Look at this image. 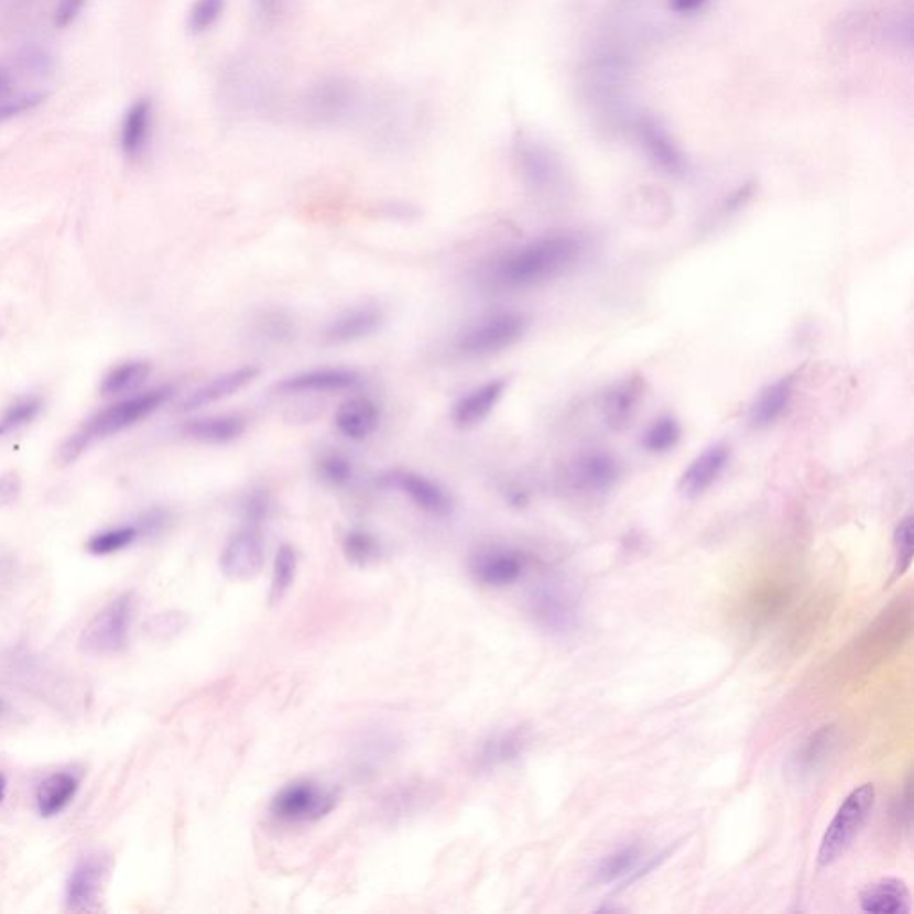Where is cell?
<instances>
[{
	"mask_svg": "<svg viewBox=\"0 0 914 914\" xmlns=\"http://www.w3.org/2000/svg\"><path fill=\"white\" fill-rule=\"evenodd\" d=\"M586 249L588 243L577 232L540 236L502 255L491 269L490 281L510 292L542 286L574 269Z\"/></svg>",
	"mask_w": 914,
	"mask_h": 914,
	"instance_id": "1",
	"label": "cell"
},
{
	"mask_svg": "<svg viewBox=\"0 0 914 914\" xmlns=\"http://www.w3.org/2000/svg\"><path fill=\"white\" fill-rule=\"evenodd\" d=\"M632 68L631 53L613 42V45H603L594 56H589L580 70L583 99L589 111L606 126L622 128L625 123L629 126L634 117L629 106Z\"/></svg>",
	"mask_w": 914,
	"mask_h": 914,
	"instance_id": "2",
	"label": "cell"
},
{
	"mask_svg": "<svg viewBox=\"0 0 914 914\" xmlns=\"http://www.w3.org/2000/svg\"><path fill=\"white\" fill-rule=\"evenodd\" d=\"M171 387H161L109 405L105 411L97 413L94 418L88 420L79 431L72 434L70 438L66 439L65 444L57 450V459L62 465H70V463L79 459L80 454L86 453L91 445L97 444L100 439L115 436L120 431L128 429L131 425L142 422L146 416H151L154 411L160 410L161 405L171 399Z\"/></svg>",
	"mask_w": 914,
	"mask_h": 914,
	"instance_id": "3",
	"label": "cell"
},
{
	"mask_svg": "<svg viewBox=\"0 0 914 914\" xmlns=\"http://www.w3.org/2000/svg\"><path fill=\"white\" fill-rule=\"evenodd\" d=\"M529 324L525 313H493L463 330L456 349L467 358H490L519 344L527 335Z\"/></svg>",
	"mask_w": 914,
	"mask_h": 914,
	"instance_id": "4",
	"label": "cell"
},
{
	"mask_svg": "<svg viewBox=\"0 0 914 914\" xmlns=\"http://www.w3.org/2000/svg\"><path fill=\"white\" fill-rule=\"evenodd\" d=\"M873 804H875L873 784H862L845 798L821 838L820 850H818V862L821 867L835 864L838 859L849 852L853 839L858 838L870 818Z\"/></svg>",
	"mask_w": 914,
	"mask_h": 914,
	"instance_id": "5",
	"label": "cell"
},
{
	"mask_svg": "<svg viewBox=\"0 0 914 914\" xmlns=\"http://www.w3.org/2000/svg\"><path fill=\"white\" fill-rule=\"evenodd\" d=\"M132 618H134L132 591H126L115 597L113 600H109L80 632V651L90 655H113L122 652L129 643Z\"/></svg>",
	"mask_w": 914,
	"mask_h": 914,
	"instance_id": "6",
	"label": "cell"
},
{
	"mask_svg": "<svg viewBox=\"0 0 914 914\" xmlns=\"http://www.w3.org/2000/svg\"><path fill=\"white\" fill-rule=\"evenodd\" d=\"M338 806V795L313 781L287 784L272 801V815L287 824H313Z\"/></svg>",
	"mask_w": 914,
	"mask_h": 914,
	"instance_id": "7",
	"label": "cell"
},
{
	"mask_svg": "<svg viewBox=\"0 0 914 914\" xmlns=\"http://www.w3.org/2000/svg\"><path fill=\"white\" fill-rule=\"evenodd\" d=\"M629 128L645 152L646 160L651 161L657 171L670 177H683L688 174V160L660 118L649 113L634 115Z\"/></svg>",
	"mask_w": 914,
	"mask_h": 914,
	"instance_id": "8",
	"label": "cell"
},
{
	"mask_svg": "<svg viewBox=\"0 0 914 914\" xmlns=\"http://www.w3.org/2000/svg\"><path fill=\"white\" fill-rule=\"evenodd\" d=\"M514 160L523 183L534 194H554L565 184L562 160L545 143L533 138H520L514 145Z\"/></svg>",
	"mask_w": 914,
	"mask_h": 914,
	"instance_id": "9",
	"label": "cell"
},
{
	"mask_svg": "<svg viewBox=\"0 0 914 914\" xmlns=\"http://www.w3.org/2000/svg\"><path fill=\"white\" fill-rule=\"evenodd\" d=\"M382 485L401 491L402 496L411 500V504L431 516L445 519L448 514H453L454 500L450 493L445 490L444 486L422 474L396 468L382 477Z\"/></svg>",
	"mask_w": 914,
	"mask_h": 914,
	"instance_id": "10",
	"label": "cell"
},
{
	"mask_svg": "<svg viewBox=\"0 0 914 914\" xmlns=\"http://www.w3.org/2000/svg\"><path fill=\"white\" fill-rule=\"evenodd\" d=\"M264 565V543L260 527L246 525L227 542L220 556V570L227 579L247 583L260 575Z\"/></svg>",
	"mask_w": 914,
	"mask_h": 914,
	"instance_id": "11",
	"label": "cell"
},
{
	"mask_svg": "<svg viewBox=\"0 0 914 914\" xmlns=\"http://www.w3.org/2000/svg\"><path fill=\"white\" fill-rule=\"evenodd\" d=\"M529 559L514 548L493 547L477 552L471 557L470 572L479 585L488 588H505L522 579Z\"/></svg>",
	"mask_w": 914,
	"mask_h": 914,
	"instance_id": "12",
	"label": "cell"
},
{
	"mask_svg": "<svg viewBox=\"0 0 914 914\" xmlns=\"http://www.w3.org/2000/svg\"><path fill=\"white\" fill-rule=\"evenodd\" d=\"M861 28L870 39L895 51L913 47V4L911 0H896L881 13L864 14Z\"/></svg>",
	"mask_w": 914,
	"mask_h": 914,
	"instance_id": "13",
	"label": "cell"
},
{
	"mask_svg": "<svg viewBox=\"0 0 914 914\" xmlns=\"http://www.w3.org/2000/svg\"><path fill=\"white\" fill-rule=\"evenodd\" d=\"M623 476L622 463L606 450H588L575 457L570 467V481L577 490L602 496L613 490Z\"/></svg>",
	"mask_w": 914,
	"mask_h": 914,
	"instance_id": "14",
	"label": "cell"
},
{
	"mask_svg": "<svg viewBox=\"0 0 914 914\" xmlns=\"http://www.w3.org/2000/svg\"><path fill=\"white\" fill-rule=\"evenodd\" d=\"M731 447L726 442H717L704 448L683 471L679 479L681 493L686 499H698L711 490L731 465Z\"/></svg>",
	"mask_w": 914,
	"mask_h": 914,
	"instance_id": "15",
	"label": "cell"
},
{
	"mask_svg": "<svg viewBox=\"0 0 914 914\" xmlns=\"http://www.w3.org/2000/svg\"><path fill=\"white\" fill-rule=\"evenodd\" d=\"M645 395V379L631 376L614 382L603 392L600 401L602 418L613 431H623L631 425Z\"/></svg>",
	"mask_w": 914,
	"mask_h": 914,
	"instance_id": "16",
	"label": "cell"
},
{
	"mask_svg": "<svg viewBox=\"0 0 914 914\" xmlns=\"http://www.w3.org/2000/svg\"><path fill=\"white\" fill-rule=\"evenodd\" d=\"M361 376L349 368H315L295 373L292 378L279 382L278 390L284 395H306V393L347 392L358 387Z\"/></svg>",
	"mask_w": 914,
	"mask_h": 914,
	"instance_id": "17",
	"label": "cell"
},
{
	"mask_svg": "<svg viewBox=\"0 0 914 914\" xmlns=\"http://www.w3.org/2000/svg\"><path fill=\"white\" fill-rule=\"evenodd\" d=\"M387 315L379 306H359L341 313L324 333L329 345H350L367 340L384 326Z\"/></svg>",
	"mask_w": 914,
	"mask_h": 914,
	"instance_id": "18",
	"label": "cell"
},
{
	"mask_svg": "<svg viewBox=\"0 0 914 914\" xmlns=\"http://www.w3.org/2000/svg\"><path fill=\"white\" fill-rule=\"evenodd\" d=\"M508 390V379H491L474 388L459 399L453 407V422L457 429L470 431L481 425L493 413L500 399Z\"/></svg>",
	"mask_w": 914,
	"mask_h": 914,
	"instance_id": "19",
	"label": "cell"
},
{
	"mask_svg": "<svg viewBox=\"0 0 914 914\" xmlns=\"http://www.w3.org/2000/svg\"><path fill=\"white\" fill-rule=\"evenodd\" d=\"M356 105V94L350 83L341 79L322 80L307 95V117L315 118L316 122H340L341 118L349 117Z\"/></svg>",
	"mask_w": 914,
	"mask_h": 914,
	"instance_id": "20",
	"label": "cell"
},
{
	"mask_svg": "<svg viewBox=\"0 0 914 914\" xmlns=\"http://www.w3.org/2000/svg\"><path fill=\"white\" fill-rule=\"evenodd\" d=\"M106 864L97 858L80 861L68 877L65 891L66 910L72 913L94 911L105 881Z\"/></svg>",
	"mask_w": 914,
	"mask_h": 914,
	"instance_id": "21",
	"label": "cell"
},
{
	"mask_svg": "<svg viewBox=\"0 0 914 914\" xmlns=\"http://www.w3.org/2000/svg\"><path fill=\"white\" fill-rule=\"evenodd\" d=\"M797 379L795 376H784L777 381L770 382L750 404L749 425L752 429L763 431L777 424L783 418L787 407L792 405L795 395Z\"/></svg>",
	"mask_w": 914,
	"mask_h": 914,
	"instance_id": "22",
	"label": "cell"
},
{
	"mask_svg": "<svg viewBox=\"0 0 914 914\" xmlns=\"http://www.w3.org/2000/svg\"><path fill=\"white\" fill-rule=\"evenodd\" d=\"M260 376V368L254 364H247V367L235 368L229 372L218 376L206 382L204 387L189 393L183 402H181L179 411H195L206 405L215 404V402L224 401L235 393L240 392L243 388L249 387L250 382L258 379Z\"/></svg>",
	"mask_w": 914,
	"mask_h": 914,
	"instance_id": "23",
	"label": "cell"
},
{
	"mask_svg": "<svg viewBox=\"0 0 914 914\" xmlns=\"http://www.w3.org/2000/svg\"><path fill=\"white\" fill-rule=\"evenodd\" d=\"M381 424V410L368 396H352L340 404L335 413V427L341 436L352 442L370 438Z\"/></svg>",
	"mask_w": 914,
	"mask_h": 914,
	"instance_id": "24",
	"label": "cell"
},
{
	"mask_svg": "<svg viewBox=\"0 0 914 914\" xmlns=\"http://www.w3.org/2000/svg\"><path fill=\"white\" fill-rule=\"evenodd\" d=\"M536 622L548 631H566L574 625L575 606L570 595L557 586H542L531 600Z\"/></svg>",
	"mask_w": 914,
	"mask_h": 914,
	"instance_id": "25",
	"label": "cell"
},
{
	"mask_svg": "<svg viewBox=\"0 0 914 914\" xmlns=\"http://www.w3.org/2000/svg\"><path fill=\"white\" fill-rule=\"evenodd\" d=\"M527 747L529 735L522 727L496 732L482 743L477 754V766L485 772H491L505 764L514 763L516 759L522 758Z\"/></svg>",
	"mask_w": 914,
	"mask_h": 914,
	"instance_id": "26",
	"label": "cell"
},
{
	"mask_svg": "<svg viewBox=\"0 0 914 914\" xmlns=\"http://www.w3.org/2000/svg\"><path fill=\"white\" fill-rule=\"evenodd\" d=\"M152 120H154V108L149 99H140L132 102L131 108L126 111L120 126V146L126 156H142L145 152L152 134Z\"/></svg>",
	"mask_w": 914,
	"mask_h": 914,
	"instance_id": "27",
	"label": "cell"
},
{
	"mask_svg": "<svg viewBox=\"0 0 914 914\" xmlns=\"http://www.w3.org/2000/svg\"><path fill=\"white\" fill-rule=\"evenodd\" d=\"M861 910L873 914H902L911 911V893L905 882L888 877L873 882L861 893Z\"/></svg>",
	"mask_w": 914,
	"mask_h": 914,
	"instance_id": "28",
	"label": "cell"
},
{
	"mask_svg": "<svg viewBox=\"0 0 914 914\" xmlns=\"http://www.w3.org/2000/svg\"><path fill=\"white\" fill-rule=\"evenodd\" d=\"M247 429V422L240 415H217L206 418H194L184 422V436L197 439L203 444L226 445L241 438Z\"/></svg>",
	"mask_w": 914,
	"mask_h": 914,
	"instance_id": "29",
	"label": "cell"
},
{
	"mask_svg": "<svg viewBox=\"0 0 914 914\" xmlns=\"http://www.w3.org/2000/svg\"><path fill=\"white\" fill-rule=\"evenodd\" d=\"M77 792H79V779L74 773L57 772L48 775L40 784L39 793H36V807H39L40 815L43 818L59 815L70 806Z\"/></svg>",
	"mask_w": 914,
	"mask_h": 914,
	"instance_id": "30",
	"label": "cell"
},
{
	"mask_svg": "<svg viewBox=\"0 0 914 914\" xmlns=\"http://www.w3.org/2000/svg\"><path fill=\"white\" fill-rule=\"evenodd\" d=\"M833 744H835V727H821L798 747L797 754L793 755L790 770L798 779L809 777L820 769L821 763L830 754Z\"/></svg>",
	"mask_w": 914,
	"mask_h": 914,
	"instance_id": "31",
	"label": "cell"
},
{
	"mask_svg": "<svg viewBox=\"0 0 914 914\" xmlns=\"http://www.w3.org/2000/svg\"><path fill=\"white\" fill-rule=\"evenodd\" d=\"M151 364L146 361H126L118 367L111 368L106 378L100 384V392L102 395H122V393L131 392L134 388L140 387L149 373H151Z\"/></svg>",
	"mask_w": 914,
	"mask_h": 914,
	"instance_id": "32",
	"label": "cell"
},
{
	"mask_svg": "<svg viewBox=\"0 0 914 914\" xmlns=\"http://www.w3.org/2000/svg\"><path fill=\"white\" fill-rule=\"evenodd\" d=\"M683 438L679 420L672 415L655 418L641 438V447L649 454H666L674 450Z\"/></svg>",
	"mask_w": 914,
	"mask_h": 914,
	"instance_id": "33",
	"label": "cell"
},
{
	"mask_svg": "<svg viewBox=\"0 0 914 914\" xmlns=\"http://www.w3.org/2000/svg\"><path fill=\"white\" fill-rule=\"evenodd\" d=\"M43 401L39 395L20 396L19 401L11 402L0 415V438H6L17 431L24 429L25 425L33 424L42 413Z\"/></svg>",
	"mask_w": 914,
	"mask_h": 914,
	"instance_id": "34",
	"label": "cell"
},
{
	"mask_svg": "<svg viewBox=\"0 0 914 914\" xmlns=\"http://www.w3.org/2000/svg\"><path fill=\"white\" fill-rule=\"evenodd\" d=\"M140 525H120V527L108 529L102 533L94 534L88 540V552L94 556H111L123 548L131 547L132 543L142 537Z\"/></svg>",
	"mask_w": 914,
	"mask_h": 914,
	"instance_id": "35",
	"label": "cell"
},
{
	"mask_svg": "<svg viewBox=\"0 0 914 914\" xmlns=\"http://www.w3.org/2000/svg\"><path fill=\"white\" fill-rule=\"evenodd\" d=\"M297 552L290 545H281L274 559V572H272V585H270V602L275 603L283 600L284 595L290 591L297 575Z\"/></svg>",
	"mask_w": 914,
	"mask_h": 914,
	"instance_id": "36",
	"label": "cell"
},
{
	"mask_svg": "<svg viewBox=\"0 0 914 914\" xmlns=\"http://www.w3.org/2000/svg\"><path fill=\"white\" fill-rule=\"evenodd\" d=\"M344 552L347 559L353 565L367 566L378 562L381 556V543L372 533L363 529H353L345 534Z\"/></svg>",
	"mask_w": 914,
	"mask_h": 914,
	"instance_id": "37",
	"label": "cell"
},
{
	"mask_svg": "<svg viewBox=\"0 0 914 914\" xmlns=\"http://www.w3.org/2000/svg\"><path fill=\"white\" fill-rule=\"evenodd\" d=\"M640 859L641 852L638 847H628V849L611 853L609 858L600 862L599 870H597V881L602 882V884L620 881V879L636 870Z\"/></svg>",
	"mask_w": 914,
	"mask_h": 914,
	"instance_id": "38",
	"label": "cell"
},
{
	"mask_svg": "<svg viewBox=\"0 0 914 914\" xmlns=\"http://www.w3.org/2000/svg\"><path fill=\"white\" fill-rule=\"evenodd\" d=\"M893 548H895V568L893 579L904 577L910 572L914 554V520L911 514L901 520L893 534Z\"/></svg>",
	"mask_w": 914,
	"mask_h": 914,
	"instance_id": "39",
	"label": "cell"
},
{
	"mask_svg": "<svg viewBox=\"0 0 914 914\" xmlns=\"http://www.w3.org/2000/svg\"><path fill=\"white\" fill-rule=\"evenodd\" d=\"M316 471L326 485L333 488H344L352 481L353 465L344 454L327 453L320 457V461L316 463Z\"/></svg>",
	"mask_w": 914,
	"mask_h": 914,
	"instance_id": "40",
	"label": "cell"
},
{
	"mask_svg": "<svg viewBox=\"0 0 914 914\" xmlns=\"http://www.w3.org/2000/svg\"><path fill=\"white\" fill-rule=\"evenodd\" d=\"M17 65L28 76L45 77L53 74L56 62L47 48L36 43H28L17 53Z\"/></svg>",
	"mask_w": 914,
	"mask_h": 914,
	"instance_id": "41",
	"label": "cell"
},
{
	"mask_svg": "<svg viewBox=\"0 0 914 914\" xmlns=\"http://www.w3.org/2000/svg\"><path fill=\"white\" fill-rule=\"evenodd\" d=\"M226 0H195L188 13V28L192 33H206L222 17Z\"/></svg>",
	"mask_w": 914,
	"mask_h": 914,
	"instance_id": "42",
	"label": "cell"
},
{
	"mask_svg": "<svg viewBox=\"0 0 914 914\" xmlns=\"http://www.w3.org/2000/svg\"><path fill=\"white\" fill-rule=\"evenodd\" d=\"M186 623H188V618L184 617V613L166 611V613L154 614L146 622V632L154 640H171L186 628Z\"/></svg>",
	"mask_w": 914,
	"mask_h": 914,
	"instance_id": "43",
	"label": "cell"
},
{
	"mask_svg": "<svg viewBox=\"0 0 914 914\" xmlns=\"http://www.w3.org/2000/svg\"><path fill=\"white\" fill-rule=\"evenodd\" d=\"M45 99H47V94H42V91L11 95L10 99H6L0 102V123L8 122L11 118L20 117V115L33 111V109L39 108Z\"/></svg>",
	"mask_w": 914,
	"mask_h": 914,
	"instance_id": "44",
	"label": "cell"
},
{
	"mask_svg": "<svg viewBox=\"0 0 914 914\" xmlns=\"http://www.w3.org/2000/svg\"><path fill=\"white\" fill-rule=\"evenodd\" d=\"M395 747L396 741L393 736L373 735L361 744L359 758L363 759L364 763H378L381 759L395 754Z\"/></svg>",
	"mask_w": 914,
	"mask_h": 914,
	"instance_id": "45",
	"label": "cell"
},
{
	"mask_svg": "<svg viewBox=\"0 0 914 914\" xmlns=\"http://www.w3.org/2000/svg\"><path fill=\"white\" fill-rule=\"evenodd\" d=\"M270 510H272V502L269 496L263 491H255L243 504V514H246L247 525H254L260 527L264 520L269 519Z\"/></svg>",
	"mask_w": 914,
	"mask_h": 914,
	"instance_id": "46",
	"label": "cell"
},
{
	"mask_svg": "<svg viewBox=\"0 0 914 914\" xmlns=\"http://www.w3.org/2000/svg\"><path fill=\"white\" fill-rule=\"evenodd\" d=\"M86 2L88 0H57L53 14L54 25L59 29H65L74 24L80 11L85 8Z\"/></svg>",
	"mask_w": 914,
	"mask_h": 914,
	"instance_id": "47",
	"label": "cell"
},
{
	"mask_svg": "<svg viewBox=\"0 0 914 914\" xmlns=\"http://www.w3.org/2000/svg\"><path fill=\"white\" fill-rule=\"evenodd\" d=\"M20 490H22V485H20L19 474L14 471L2 474L0 476V508L13 504L14 500L19 499Z\"/></svg>",
	"mask_w": 914,
	"mask_h": 914,
	"instance_id": "48",
	"label": "cell"
},
{
	"mask_svg": "<svg viewBox=\"0 0 914 914\" xmlns=\"http://www.w3.org/2000/svg\"><path fill=\"white\" fill-rule=\"evenodd\" d=\"M707 2L709 0H666V6H668L670 13L677 14V17H692L704 10Z\"/></svg>",
	"mask_w": 914,
	"mask_h": 914,
	"instance_id": "49",
	"label": "cell"
},
{
	"mask_svg": "<svg viewBox=\"0 0 914 914\" xmlns=\"http://www.w3.org/2000/svg\"><path fill=\"white\" fill-rule=\"evenodd\" d=\"M13 95V74L10 68L0 65V102Z\"/></svg>",
	"mask_w": 914,
	"mask_h": 914,
	"instance_id": "50",
	"label": "cell"
},
{
	"mask_svg": "<svg viewBox=\"0 0 914 914\" xmlns=\"http://www.w3.org/2000/svg\"><path fill=\"white\" fill-rule=\"evenodd\" d=\"M14 565L11 559L0 556V589L10 588L13 583Z\"/></svg>",
	"mask_w": 914,
	"mask_h": 914,
	"instance_id": "51",
	"label": "cell"
},
{
	"mask_svg": "<svg viewBox=\"0 0 914 914\" xmlns=\"http://www.w3.org/2000/svg\"><path fill=\"white\" fill-rule=\"evenodd\" d=\"M508 502L514 505V508H523V505L527 504V496L522 490H510L508 491Z\"/></svg>",
	"mask_w": 914,
	"mask_h": 914,
	"instance_id": "52",
	"label": "cell"
},
{
	"mask_svg": "<svg viewBox=\"0 0 914 914\" xmlns=\"http://www.w3.org/2000/svg\"><path fill=\"white\" fill-rule=\"evenodd\" d=\"M6 792H8V781H6L4 775L0 773V804L4 802Z\"/></svg>",
	"mask_w": 914,
	"mask_h": 914,
	"instance_id": "53",
	"label": "cell"
},
{
	"mask_svg": "<svg viewBox=\"0 0 914 914\" xmlns=\"http://www.w3.org/2000/svg\"><path fill=\"white\" fill-rule=\"evenodd\" d=\"M0 711H2V703H0Z\"/></svg>",
	"mask_w": 914,
	"mask_h": 914,
	"instance_id": "54",
	"label": "cell"
}]
</instances>
